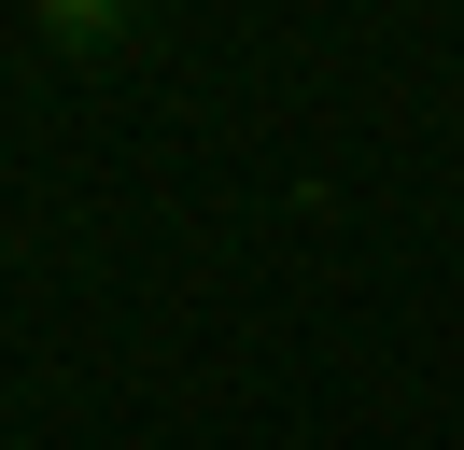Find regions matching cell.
<instances>
[{
	"label": "cell",
	"instance_id": "1",
	"mask_svg": "<svg viewBox=\"0 0 464 450\" xmlns=\"http://www.w3.org/2000/svg\"><path fill=\"white\" fill-rule=\"evenodd\" d=\"M29 43H43V56H127V43H141V15H113V0H43Z\"/></svg>",
	"mask_w": 464,
	"mask_h": 450
}]
</instances>
